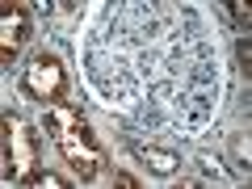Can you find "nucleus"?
<instances>
[{
    "mask_svg": "<svg viewBox=\"0 0 252 189\" xmlns=\"http://www.w3.org/2000/svg\"><path fill=\"white\" fill-rule=\"evenodd\" d=\"M46 126H51V135L59 139L63 156H67V164L76 168V177L80 181H93L101 172V156H97V143H93V130L80 122V114L67 105L51 109L46 114Z\"/></svg>",
    "mask_w": 252,
    "mask_h": 189,
    "instance_id": "f257e3e1",
    "label": "nucleus"
},
{
    "mask_svg": "<svg viewBox=\"0 0 252 189\" xmlns=\"http://www.w3.org/2000/svg\"><path fill=\"white\" fill-rule=\"evenodd\" d=\"M21 89L34 101H59L63 105V97H67V72H63L59 55H51V51L34 55L30 67H26V76H21Z\"/></svg>",
    "mask_w": 252,
    "mask_h": 189,
    "instance_id": "f03ea898",
    "label": "nucleus"
},
{
    "mask_svg": "<svg viewBox=\"0 0 252 189\" xmlns=\"http://www.w3.org/2000/svg\"><path fill=\"white\" fill-rule=\"evenodd\" d=\"M9 130H4V160H9V177H21L30 181V172H34L38 164V135L30 130L26 122H17V118H9Z\"/></svg>",
    "mask_w": 252,
    "mask_h": 189,
    "instance_id": "7ed1b4c3",
    "label": "nucleus"
},
{
    "mask_svg": "<svg viewBox=\"0 0 252 189\" xmlns=\"http://www.w3.org/2000/svg\"><path fill=\"white\" fill-rule=\"evenodd\" d=\"M30 34H34V26H30L26 4H4V13H0V55L4 59H17L26 51Z\"/></svg>",
    "mask_w": 252,
    "mask_h": 189,
    "instance_id": "20e7f679",
    "label": "nucleus"
},
{
    "mask_svg": "<svg viewBox=\"0 0 252 189\" xmlns=\"http://www.w3.org/2000/svg\"><path fill=\"white\" fill-rule=\"evenodd\" d=\"M139 156H143V160H147V168H152V172H160V177H172V172H177V156H172V152L139 147Z\"/></svg>",
    "mask_w": 252,
    "mask_h": 189,
    "instance_id": "39448f33",
    "label": "nucleus"
},
{
    "mask_svg": "<svg viewBox=\"0 0 252 189\" xmlns=\"http://www.w3.org/2000/svg\"><path fill=\"white\" fill-rule=\"evenodd\" d=\"M30 185H46V189H63V181L55 172H30Z\"/></svg>",
    "mask_w": 252,
    "mask_h": 189,
    "instance_id": "423d86ee",
    "label": "nucleus"
}]
</instances>
